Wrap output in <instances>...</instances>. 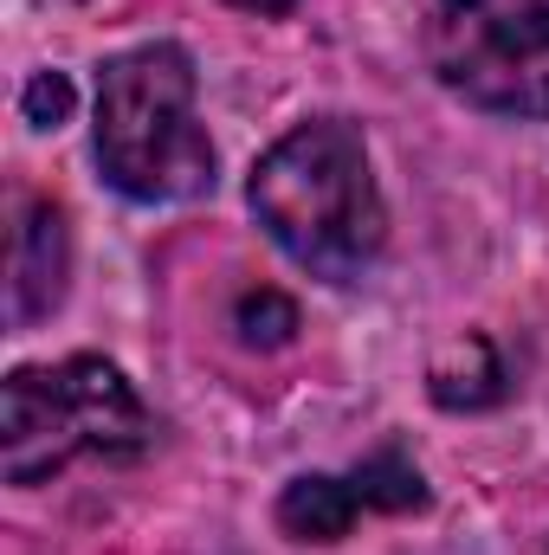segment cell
Returning <instances> with one entry per match:
<instances>
[{
    "label": "cell",
    "mask_w": 549,
    "mask_h": 555,
    "mask_svg": "<svg viewBox=\"0 0 549 555\" xmlns=\"http://www.w3.org/2000/svg\"><path fill=\"white\" fill-rule=\"evenodd\" d=\"M91 149L104 181L142 201V207H175L214 188V142L194 111V59L168 39L117 52L98 72V124Z\"/></svg>",
    "instance_id": "cell-2"
},
{
    "label": "cell",
    "mask_w": 549,
    "mask_h": 555,
    "mask_svg": "<svg viewBox=\"0 0 549 555\" xmlns=\"http://www.w3.org/2000/svg\"><path fill=\"white\" fill-rule=\"evenodd\" d=\"M426 504V478L420 465H408L395 446L362 459L356 472H310L291 478L278 498V530L291 543H336L356 530V517L369 511H420Z\"/></svg>",
    "instance_id": "cell-5"
},
{
    "label": "cell",
    "mask_w": 549,
    "mask_h": 555,
    "mask_svg": "<svg viewBox=\"0 0 549 555\" xmlns=\"http://www.w3.org/2000/svg\"><path fill=\"white\" fill-rule=\"evenodd\" d=\"M149 439H155L149 408L98 356H72L59 369H13L0 388L7 485H46L78 459H137Z\"/></svg>",
    "instance_id": "cell-3"
},
{
    "label": "cell",
    "mask_w": 549,
    "mask_h": 555,
    "mask_svg": "<svg viewBox=\"0 0 549 555\" xmlns=\"http://www.w3.org/2000/svg\"><path fill=\"white\" fill-rule=\"evenodd\" d=\"M20 111H26V124H33V130H59V124L72 117V85H65L59 72H39V78L26 85Z\"/></svg>",
    "instance_id": "cell-9"
},
{
    "label": "cell",
    "mask_w": 549,
    "mask_h": 555,
    "mask_svg": "<svg viewBox=\"0 0 549 555\" xmlns=\"http://www.w3.org/2000/svg\"><path fill=\"white\" fill-rule=\"evenodd\" d=\"M246 201L278 253L323 284H356L388 246L369 142L343 117H310L278 137L246 181Z\"/></svg>",
    "instance_id": "cell-1"
},
{
    "label": "cell",
    "mask_w": 549,
    "mask_h": 555,
    "mask_svg": "<svg viewBox=\"0 0 549 555\" xmlns=\"http://www.w3.org/2000/svg\"><path fill=\"white\" fill-rule=\"evenodd\" d=\"M426 65L472 111L549 124V0H433Z\"/></svg>",
    "instance_id": "cell-4"
},
{
    "label": "cell",
    "mask_w": 549,
    "mask_h": 555,
    "mask_svg": "<svg viewBox=\"0 0 549 555\" xmlns=\"http://www.w3.org/2000/svg\"><path fill=\"white\" fill-rule=\"evenodd\" d=\"M65 272H72L65 214L52 201H39V207H26V220L13 233V278H7V317H13V330H33L39 317L59 310Z\"/></svg>",
    "instance_id": "cell-6"
},
{
    "label": "cell",
    "mask_w": 549,
    "mask_h": 555,
    "mask_svg": "<svg viewBox=\"0 0 549 555\" xmlns=\"http://www.w3.org/2000/svg\"><path fill=\"white\" fill-rule=\"evenodd\" d=\"M433 401L439 408H491L505 401V362L491 356L485 336L452 343V356L433 362Z\"/></svg>",
    "instance_id": "cell-7"
},
{
    "label": "cell",
    "mask_w": 549,
    "mask_h": 555,
    "mask_svg": "<svg viewBox=\"0 0 549 555\" xmlns=\"http://www.w3.org/2000/svg\"><path fill=\"white\" fill-rule=\"evenodd\" d=\"M233 330H240L246 343H259V349H278V343H291V330H297V304L259 284V291H246V297H240Z\"/></svg>",
    "instance_id": "cell-8"
},
{
    "label": "cell",
    "mask_w": 549,
    "mask_h": 555,
    "mask_svg": "<svg viewBox=\"0 0 549 555\" xmlns=\"http://www.w3.org/2000/svg\"><path fill=\"white\" fill-rule=\"evenodd\" d=\"M227 7H240V13H266V20H272V13H291L297 0H227Z\"/></svg>",
    "instance_id": "cell-10"
}]
</instances>
